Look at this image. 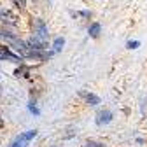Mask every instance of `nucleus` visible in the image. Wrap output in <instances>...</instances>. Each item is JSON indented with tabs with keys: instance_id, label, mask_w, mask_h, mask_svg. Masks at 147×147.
I'll return each instance as SVG.
<instances>
[{
	"instance_id": "4468645a",
	"label": "nucleus",
	"mask_w": 147,
	"mask_h": 147,
	"mask_svg": "<svg viewBox=\"0 0 147 147\" xmlns=\"http://www.w3.org/2000/svg\"><path fill=\"white\" fill-rule=\"evenodd\" d=\"M4 126H5V123H4V117H2V116H0V130H2V128H4Z\"/></svg>"
},
{
	"instance_id": "20e7f679",
	"label": "nucleus",
	"mask_w": 147,
	"mask_h": 147,
	"mask_svg": "<svg viewBox=\"0 0 147 147\" xmlns=\"http://www.w3.org/2000/svg\"><path fill=\"white\" fill-rule=\"evenodd\" d=\"M79 96L84 98V102H86L88 105H98V103H100V96H96V95H93V93H88V91H81Z\"/></svg>"
},
{
	"instance_id": "ddd939ff",
	"label": "nucleus",
	"mask_w": 147,
	"mask_h": 147,
	"mask_svg": "<svg viewBox=\"0 0 147 147\" xmlns=\"http://www.w3.org/2000/svg\"><path fill=\"white\" fill-rule=\"evenodd\" d=\"M28 109H30V112H33V114H40V112H39V109H37L33 103H30V105H28Z\"/></svg>"
},
{
	"instance_id": "0eeeda50",
	"label": "nucleus",
	"mask_w": 147,
	"mask_h": 147,
	"mask_svg": "<svg viewBox=\"0 0 147 147\" xmlns=\"http://www.w3.org/2000/svg\"><path fill=\"white\" fill-rule=\"evenodd\" d=\"M100 30H102V26H100V23H93L89 26V35L93 37V39H96V37L100 35Z\"/></svg>"
},
{
	"instance_id": "423d86ee",
	"label": "nucleus",
	"mask_w": 147,
	"mask_h": 147,
	"mask_svg": "<svg viewBox=\"0 0 147 147\" xmlns=\"http://www.w3.org/2000/svg\"><path fill=\"white\" fill-rule=\"evenodd\" d=\"M0 37H2V39H5L9 44H11L14 39H18V37H16L12 32H9V30H5V28H0Z\"/></svg>"
},
{
	"instance_id": "39448f33",
	"label": "nucleus",
	"mask_w": 147,
	"mask_h": 147,
	"mask_svg": "<svg viewBox=\"0 0 147 147\" xmlns=\"http://www.w3.org/2000/svg\"><path fill=\"white\" fill-rule=\"evenodd\" d=\"M110 121H112V112H110V110H102V112H98V116H96L98 124H107Z\"/></svg>"
},
{
	"instance_id": "1a4fd4ad",
	"label": "nucleus",
	"mask_w": 147,
	"mask_h": 147,
	"mask_svg": "<svg viewBox=\"0 0 147 147\" xmlns=\"http://www.w3.org/2000/svg\"><path fill=\"white\" fill-rule=\"evenodd\" d=\"M65 46V39H61V37H58L56 40H54V44H53V47H54V51H61V47Z\"/></svg>"
},
{
	"instance_id": "9b49d317",
	"label": "nucleus",
	"mask_w": 147,
	"mask_h": 147,
	"mask_svg": "<svg viewBox=\"0 0 147 147\" xmlns=\"http://www.w3.org/2000/svg\"><path fill=\"white\" fill-rule=\"evenodd\" d=\"M138 46H140V42H138V40H133V42L130 40V42H128V47H130V49H137Z\"/></svg>"
},
{
	"instance_id": "f03ea898",
	"label": "nucleus",
	"mask_w": 147,
	"mask_h": 147,
	"mask_svg": "<svg viewBox=\"0 0 147 147\" xmlns=\"http://www.w3.org/2000/svg\"><path fill=\"white\" fill-rule=\"evenodd\" d=\"M0 21L9 25V26H18L20 25V18L9 9H0Z\"/></svg>"
},
{
	"instance_id": "9d476101",
	"label": "nucleus",
	"mask_w": 147,
	"mask_h": 147,
	"mask_svg": "<svg viewBox=\"0 0 147 147\" xmlns=\"http://www.w3.org/2000/svg\"><path fill=\"white\" fill-rule=\"evenodd\" d=\"M26 145H28V142H26V140H23V138L18 137V138H16V142H14L11 147H26Z\"/></svg>"
},
{
	"instance_id": "7ed1b4c3",
	"label": "nucleus",
	"mask_w": 147,
	"mask_h": 147,
	"mask_svg": "<svg viewBox=\"0 0 147 147\" xmlns=\"http://www.w3.org/2000/svg\"><path fill=\"white\" fill-rule=\"evenodd\" d=\"M0 60H11V61H16V63H20L21 56H16V54H12L7 47L4 46H0Z\"/></svg>"
},
{
	"instance_id": "f8f14e48",
	"label": "nucleus",
	"mask_w": 147,
	"mask_h": 147,
	"mask_svg": "<svg viewBox=\"0 0 147 147\" xmlns=\"http://www.w3.org/2000/svg\"><path fill=\"white\" fill-rule=\"evenodd\" d=\"M14 4L20 7V9H23V7L26 5V0H14Z\"/></svg>"
},
{
	"instance_id": "f257e3e1",
	"label": "nucleus",
	"mask_w": 147,
	"mask_h": 147,
	"mask_svg": "<svg viewBox=\"0 0 147 147\" xmlns=\"http://www.w3.org/2000/svg\"><path fill=\"white\" fill-rule=\"evenodd\" d=\"M33 37H37V39H40L44 42H47V26L44 23V20H40V18H35L33 20Z\"/></svg>"
},
{
	"instance_id": "6e6552de",
	"label": "nucleus",
	"mask_w": 147,
	"mask_h": 147,
	"mask_svg": "<svg viewBox=\"0 0 147 147\" xmlns=\"http://www.w3.org/2000/svg\"><path fill=\"white\" fill-rule=\"evenodd\" d=\"M37 137V131L35 130H32V131H26V133H23V135H20V138H23V140H26V142H30L32 138H35Z\"/></svg>"
}]
</instances>
